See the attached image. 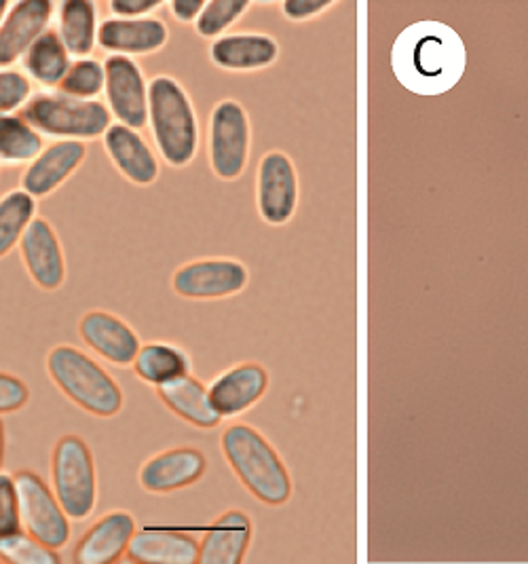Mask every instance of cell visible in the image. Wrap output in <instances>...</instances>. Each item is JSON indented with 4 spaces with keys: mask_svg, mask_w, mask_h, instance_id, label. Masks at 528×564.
Masks as SVG:
<instances>
[{
    "mask_svg": "<svg viewBox=\"0 0 528 564\" xmlns=\"http://www.w3.org/2000/svg\"><path fill=\"white\" fill-rule=\"evenodd\" d=\"M136 379L144 386L159 389L193 372V359L184 347L170 340L142 343L138 356L131 364Z\"/></svg>",
    "mask_w": 528,
    "mask_h": 564,
    "instance_id": "cell-26",
    "label": "cell"
},
{
    "mask_svg": "<svg viewBox=\"0 0 528 564\" xmlns=\"http://www.w3.org/2000/svg\"><path fill=\"white\" fill-rule=\"evenodd\" d=\"M152 147L159 159L174 167H188L202 147V126L188 89L172 75L151 78L149 119Z\"/></svg>",
    "mask_w": 528,
    "mask_h": 564,
    "instance_id": "cell-3",
    "label": "cell"
},
{
    "mask_svg": "<svg viewBox=\"0 0 528 564\" xmlns=\"http://www.w3.org/2000/svg\"><path fill=\"white\" fill-rule=\"evenodd\" d=\"M39 216V204L22 188L0 197V260L13 254L30 223Z\"/></svg>",
    "mask_w": 528,
    "mask_h": 564,
    "instance_id": "cell-29",
    "label": "cell"
},
{
    "mask_svg": "<svg viewBox=\"0 0 528 564\" xmlns=\"http://www.w3.org/2000/svg\"><path fill=\"white\" fill-rule=\"evenodd\" d=\"M51 383L57 391L96 419H115L126 409V391L104 368L100 359L80 347L60 343L51 347L45 358Z\"/></svg>",
    "mask_w": 528,
    "mask_h": 564,
    "instance_id": "cell-4",
    "label": "cell"
},
{
    "mask_svg": "<svg viewBox=\"0 0 528 564\" xmlns=\"http://www.w3.org/2000/svg\"><path fill=\"white\" fill-rule=\"evenodd\" d=\"M398 83L414 96L438 98L459 85L467 68V47L454 28L423 20L403 28L391 47Z\"/></svg>",
    "mask_w": 528,
    "mask_h": 564,
    "instance_id": "cell-1",
    "label": "cell"
},
{
    "mask_svg": "<svg viewBox=\"0 0 528 564\" xmlns=\"http://www.w3.org/2000/svg\"><path fill=\"white\" fill-rule=\"evenodd\" d=\"M138 529L136 516L127 510H110L100 516L76 541V564H115L127 554L129 541Z\"/></svg>",
    "mask_w": 528,
    "mask_h": 564,
    "instance_id": "cell-20",
    "label": "cell"
},
{
    "mask_svg": "<svg viewBox=\"0 0 528 564\" xmlns=\"http://www.w3.org/2000/svg\"><path fill=\"white\" fill-rule=\"evenodd\" d=\"M34 96L32 80L18 68L0 70V115H20Z\"/></svg>",
    "mask_w": 528,
    "mask_h": 564,
    "instance_id": "cell-33",
    "label": "cell"
},
{
    "mask_svg": "<svg viewBox=\"0 0 528 564\" xmlns=\"http://www.w3.org/2000/svg\"><path fill=\"white\" fill-rule=\"evenodd\" d=\"M76 333L96 358L115 368H131L142 347L136 328L121 315L106 308H91L83 313L76 324Z\"/></svg>",
    "mask_w": 528,
    "mask_h": 564,
    "instance_id": "cell-12",
    "label": "cell"
},
{
    "mask_svg": "<svg viewBox=\"0 0 528 564\" xmlns=\"http://www.w3.org/2000/svg\"><path fill=\"white\" fill-rule=\"evenodd\" d=\"M165 2L161 0H110L108 11L110 18L119 20H140V18H151Z\"/></svg>",
    "mask_w": 528,
    "mask_h": 564,
    "instance_id": "cell-36",
    "label": "cell"
},
{
    "mask_svg": "<svg viewBox=\"0 0 528 564\" xmlns=\"http://www.w3.org/2000/svg\"><path fill=\"white\" fill-rule=\"evenodd\" d=\"M55 32L73 59L91 57V53L98 50V32H100L98 2L94 0L60 2Z\"/></svg>",
    "mask_w": 528,
    "mask_h": 564,
    "instance_id": "cell-25",
    "label": "cell"
},
{
    "mask_svg": "<svg viewBox=\"0 0 528 564\" xmlns=\"http://www.w3.org/2000/svg\"><path fill=\"white\" fill-rule=\"evenodd\" d=\"M271 386V375L260 361H239L216 375L207 391L216 412L225 419H239L252 411L267 395Z\"/></svg>",
    "mask_w": 528,
    "mask_h": 564,
    "instance_id": "cell-15",
    "label": "cell"
},
{
    "mask_svg": "<svg viewBox=\"0 0 528 564\" xmlns=\"http://www.w3.org/2000/svg\"><path fill=\"white\" fill-rule=\"evenodd\" d=\"M87 159V144L60 140L51 142L20 176V188L32 199H47L75 176Z\"/></svg>",
    "mask_w": 528,
    "mask_h": 564,
    "instance_id": "cell-17",
    "label": "cell"
},
{
    "mask_svg": "<svg viewBox=\"0 0 528 564\" xmlns=\"http://www.w3.org/2000/svg\"><path fill=\"white\" fill-rule=\"evenodd\" d=\"M4 459H7V427H4V421L0 416V471L4 467Z\"/></svg>",
    "mask_w": 528,
    "mask_h": 564,
    "instance_id": "cell-39",
    "label": "cell"
},
{
    "mask_svg": "<svg viewBox=\"0 0 528 564\" xmlns=\"http://www.w3.org/2000/svg\"><path fill=\"white\" fill-rule=\"evenodd\" d=\"M203 0H172L165 2V7L170 9L172 18L176 20L177 24H195L200 13L203 11Z\"/></svg>",
    "mask_w": 528,
    "mask_h": 564,
    "instance_id": "cell-38",
    "label": "cell"
},
{
    "mask_svg": "<svg viewBox=\"0 0 528 564\" xmlns=\"http://www.w3.org/2000/svg\"><path fill=\"white\" fill-rule=\"evenodd\" d=\"M332 4H334L332 0H285L281 7H283L285 20L309 22V20L322 15Z\"/></svg>",
    "mask_w": 528,
    "mask_h": 564,
    "instance_id": "cell-37",
    "label": "cell"
},
{
    "mask_svg": "<svg viewBox=\"0 0 528 564\" xmlns=\"http://www.w3.org/2000/svg\"><path fill=\"white\" fill-rule=\"evenodd\" d=\"M9 7H11V2H9V0H0V24H2V20H4V15H7Z\"/></svg>",
    "mask_w": 528,
    "mask_h": 564,
    "instance_id": "cell-40",
    "label": "cell"
},
{
    "mask_svg": "<svg viewBox=\"0 0 528 564\" xmlns=\"http://www.w3.org/2000/svg\"><path fill=\"white\" fill-rule=\"evenodd\" d=\"M252 7L250 0H207L203 11L193 24L197 36L216 41L235 26Z\"/></svg>",
    "mask_w": 528,
    "mask_h": 564,
    "instance_id": "cell-31",
    "label": "cell"
},
{
    "mask_svg": "<svg viewBox=\"0 0 528 564\" xmlns=\"http://www.w3.org/2000/svg\"><path fill=\"white\" fill-rule=\"evenodd\" d=\"M104 83H106L104 62L96 57H80V59H73L68 73L64 75L55 91L76 100H100L104 96Z\"/></svg>",
    "mask_w": 528,
    "mask_h": 564,
    "instance_id": "cell-30",
    "label": "cell"
},
{
    "mask_svg": "<svg viewBox=\"0 0 528 564\" xmlns=\"http://www.w3.org/2000/svg\"><path fill=\"white\" fill-rule=\"evenodd\" d=\"M126 556L129 563L138 564H195L200 541L177 527L147 524L136 529Z\"/></svg>",
    "mask_w": 528,
    "mask_h": 564,
    "instance_id": "cell-21",
    "label": "cell"
},
{
    "mask_svg": "<svg viewBox=\"0 0 528 564\" xmlns=\"http://www.w3.org/2000/svg\"><path fill=\"white\" fill-rule=\"evenodd\" d=\"M154 391L168 411L176 414L180 421L188 423L195 430L207 432V430H216L223 423V416L212 404L207 386L197 377H193V372Z\"/></svg>",
    "mask_w": 528,
    "mask_h": 564,
    "instance_id": "cell-24",
    "label": "cell"
},
{
    "mask_svg": "<svg viewBox=\"0 0 528 564\" xmlns=\"http://www.w3.org/2000/svg\"><path fill=\"white\" fill-rule=\"evenodd\" d=\"M254 539L252 516L230 508L218 513L200 539V564H241L246 561Z\"/></svg>",
    "mask_w": 528,
    "mask_h": 564,
    "instance_id": "cell-22",
    "label": "cell"
},
{
    "mask_svg": "<svg viewBox=\"0 0 528 564\" xmlns=\"http://www.w3.org/2000/svg\"><path fill=\"white\" fill-rule=\"evenodd\" d=\"M168 43H170V28L157 15L140 18V20L108 18L100 22L98 50L108 55H119L129 59L149 57L154 53L163 52Z\"/></svg>",
    "mask_w": 528,
    "mask_h": 564,
    "instance_id": "cell-19",
    "label": "cell"
},
{
    "mask_svg": "<svg viewBox=\"0 0 528 564\" xmlns=\"http://www.w3.org/2000/svg\"><path fill=\"white\" fill-rule=\"evenodd\" d=\"M101 149L115 172L138 188H149L161 174V159L138 131L112 123L101 135Z\"/></svg>",
    "mask_w": 528,
    "mask_h": 564,
    "instance_id": "cell-16",
    "label": "cell"
},
{
    "mask_svg": "<svg viewBox=\"0 0 528 564\" xmlns=\"http://www.w3.org/2000/svg\"><path fill=\"white\" fill-rule=\"evenodd\" d=\"M0 561L7 564H60V552L45 545L24 529L0 538Z\"/></svg>",
    "mask_w": 528,
    "mask_h": 564,
    "instance_id": "cell-32",
    "label": "cell"
},
{
    "mask_svg": "<svg viewBox=\"0 0 528 564\" xmlns=\"http://www.w3.org/2000/svg\"><path fill=\"white\" fill-rule=\"evenodd\" d=\"M299 172L283 151L262 154L256 172V207L271 227L288 225L299 207Z\"/></svg>",
    "mask_w": 528,
    "mask_h": 564,
    "instance_id": "cell-11",
    "label": "cell"
},
{
    "mask_svg": "<svg viewBox=\"0 0 528 564\" xmlns=\"http://www.w3.org/2000/svg\"><path fill=\"white\" fill-rule=\"evenodd\" d=\"M55 4L50 0L11 2L0 24V70L13 68L41 34L51 28Z\"/></svg>",
    "mask_w": 528,
    "mask_h": 564,
    "instance_id": "cell-18",
    "label": "cell"
},
{
    "mask_svg": "<svg viewBox=\"0 0 528 564\" xmlns=\"http://www.w3.org/2000/svg\"><path fill=\"white\" fill-rule=\"evenodd\" d=\"M220 451L235 478L256 501L283 508L294 495V480L276 446L250 423L235 421L223 430Z\"/></svg>",
    "mask_w": 528,
    "mask_h": 564,
    "instance_id": "cell-2",
    "label": "cell"
},
{
    "mask_svg": "<svg viewBox=\"0 0 528 564\" xmlns=\"http://www.w3.org/2000/svg\"><path fill=\"white\" fill-rule=\"evenodd\" d=\"M250 283L248 267L237 258H195L180 264L170 288L186 301H225L241 294Z\"/></svg>",
    "mask_w": 528,
    "mask_h": 564,
    "instance_id": "cell-9",
    "label": "cell"
},
{
    "mask_svg": "<svg viewBox=\"0 0 528 564\" xmlns=\"http://www.w3.org/2000/svg\"><path fill=\"white\" fill-rule=\"evenodd\" d=\"M104 106L115 123L131 129L147 128L149 119V91L151 78L138 59L108 55L104 59Z\"/></svg>",
    "mask_w": 528,
    "mask_h": 564,
    "instance_id": "cell-10",
    "label": "cell"
},
{
    "mask_svg": "<svg viewBox=\"0 0 528 564\" xmlns=\"http://www.w3.org/2000/svg\"><path fill=\"white\" fill-rule=\"evenodd\" d=\"M45 149V138L22 115H0V167H25Z\"/></svg>",
    "mask_w": 528,
    "mask_h": 564,
    "instance_id": "cell-28",
    "label": "cell"
},
{
    "mask_svg": "<svg viewBox=\"0 0 528 564\" xmlns=\"http://www.w3.org/2000/svg\"><path fill=\"white\" fill-rule=\"evenodd\" d=\"M252 153V121L244 104L225 98L214 104L207 121V163L214 176L235 182L248 170Z\"/></svg>",
    "mask_w": 528,
    "mask_h": 564,
    "instance_id": "cell-7",
    "label": "cell"
},
{
    "mask_svg": "<svg viewBox=\"0 0 528 564\" xmlns=\"http://www.w3.org/2000/svg\"><path fill=\"white\" fill-rule=\"evenodd\" d=\"M71 64H73L71 53L66 52L57 32L50 28L25 52L22 57V66H24L22 73L32 80V85L36 83V85L45 87L47 91H55L64 75L68 73Z\"/></svg>",
    "mask_w": 528,
    "mask_h": 564,
    "instance_id": "cell-27",
    "label": "cell"
},
{
    "mask_svg": "<svg viewBox=\"0 0 528 564\" xmlns=\"http://www.w3.org/2000/svg\"><path fill=\"white\" fill-rule=\"evenodd\" d=\"M51 490L73 522L89 520L100 501L96 455L87 440L64 434L51 451Z\"/></svg>",
    "mask_w": 528,
    "mask_h": 564,
    "instance_id": "cell-5",
    "label": "cell"
},
{
    "mask_svg": "<svg viewBox=\"0 0 528 564\" xmlns=\"http://www.w3.org/2000/svg\"><path fill=\"white\" fill-rule=\"evenodd\" d=\"M22 531L20 501L13 474L0 471V538Z\"/></svg>",
    "mask_w": 528,
    "mask_h": 564,
    "instance_id": "cell-34",
    "label": "cell"
},
{
    "mask_svg": "<svg viewBox=\"0 0 528 564\" xmlns=\"http://www.w3.org/2000/svg\"><path fill=\"white\" fill-rule=\"evenodd\" d=\"M43 138L55 142L101 140L112 126V117L101 100H76L60 91H41L30 98L20 112Z\"/></svg>",
    "mask_w": 528,
    "mask_h": 564,
    "instance_id": "cell-6",
    "label": "cell"
},
{
    "mask_svg": "<svg viewBox=\"0 0 528 564\" xmlns=\"http://www.w3.org/2000/svg\"><path fill=\"white\" fill-rule=\"evenodd\" d=\"M30 282L43 292H57L68 278L64 243L47 218L36 216L18 246Z\"/></svg>",
    "mask_w": 528,
    "mask_h": 564,
    "instance_id": "cell-13",
    "label": "cell"
},
{
    "mask_svg": "<svg viewBox=\"0 0 528 564\" xmlns=\"http://www.w3.org/2000/svg\"><path fill=\"white\" fill-rule=\"evenodd\" d=\"M209 62L225 73H258L279 59V43L267 32H228L212 41Z\"/></svg>",
    "mask_w": 528,
    "mask_h": 564,
    "instance_id": "cell-23",
    "label": "cell"
},
{
    "mask_svg": "<svg viewBox=\"0 0 528 564\" xmlns=\"http://www.w3.org/2000/svg\"><path fill=\"white\" fill-rule=\"evenodd\" d=\"M209 462L197 446H172L154 453L138 469V485L149 495H172L195 487L205 478Z\"/></svg>",
    "mask_w": 528,
    "mask_h": 564,
    "instance_id": "cell-14",
    "label": "cell"
},
{
    "mask_svg": "<svg viewBox=\"0 0 528 564\" xmlns=\"http://www.w3.org/2000/svg\"><path fill=\"white\" fill-rule=\"evenodd\" d=\"M32 391L22 377L0 370V416L24 411L30 404Z\"/></svg>",
    "mask_w": 528,
    "mask_h": 564,
    "instance_id": "cell-35",
    "label": "cell"
},
{
    "mask_svg": "<svg viewBox=\"0 0 528 564\" xmlns=\"http://www.w3.org/2000/svg\"><path fill=\"white\" fill-rule=\"evenodd\" d=\"M13 480L18 488L22 529L28 535L62 552L73 535V520L64 512L50 485L32 469H20L13 474Z\"/></svg>",
    "mask_w": 528,
    "mask_h": 564,
    "instance_id": "cell-8",
    "label": "cell"
}]
</instances>
